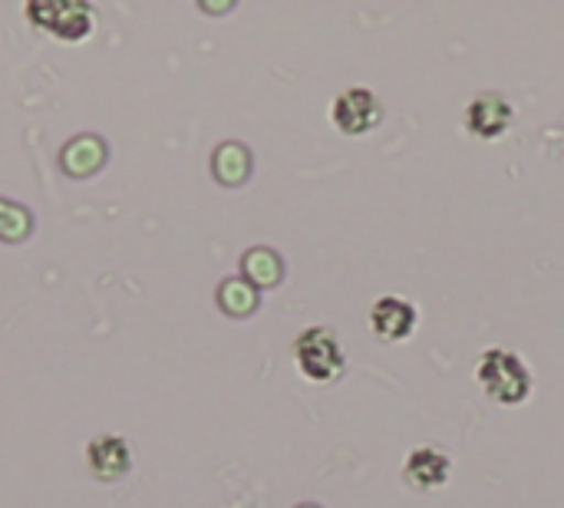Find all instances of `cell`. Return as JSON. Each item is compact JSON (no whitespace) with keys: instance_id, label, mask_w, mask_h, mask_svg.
Returning <instances> with one entry per match:
<instances>
[{"instance_id":"1","label":"cell","mask_w":564,"mask_h":508,"mask_svg":"<svg viewBox=\"0 0 564 508\" xmlns=\"http://www.w3.org/2000/svg\"><path fill=\"white\" fill-rule=\"evenodd\" d=\"M476 380L486 390V397L502 403V407L525 403L532 397V383H535L529 364L516 350H509V347H492V350L479 354Z\"/></svg>"},{"instance_id":"2","label":"cell","mask_w":564,"mask_h":508,"mask_svg":"<svg viewBox=\"0 0 564 508\" xmlns=\"http://www.w3.org/2000/svg\"><path fill=\"white\" fill-rule=\"evenodd\" d=\"M294 364L307 380L330 383V380H337L344 374L347 354H344L340 337L330 327H307L294 341Z\"/></svg>"},{"instance_id":"3","label":"cell","mask_w":564,"mask_h":508,"mask_svg":"<svg viewBox=\"0 0 564 508\" xmlns=\"http://www.w3.org/2000/svg\"><path fill=\"white\" fill-rule=\"evenodd\" d=\"M26 17L36 30L53 33L66 43L86 40L96 26L93 7L79 3V0H33V3H26Z\"/></svg>"},{"instance_id":"4","label":"cell","mask_w":564,"mask_h":508,"mask_svg":"<svg viewBox=\"0 0 564 508\" xmlns=\"http://www.w3.org/2000/svg\"><path fill=\"white\" fill-rule=\"evenodd\" d=\"M383 116L380 99L367 86H350L330 102V119L344 136H364L370 132Z\"/></svg>"},{"instance_id":"5","label":"cell","mask_w":564,"mask_h":508,"mask_svg":"<svg viewBox=\"0 0 564 508\" xmlns=\"http://www.w3.org/2000/svg\"><path fill=\"white\" fill-rule=\"evenodd\" d=\"M512 119H516V109H512V102L502 93H476L466 102V112H463V122H466V129L476 139H499V136H506Z\"/></svg>"},{"instance_id":"6","label":"cell","mask_w":564,"mask_h":508,"mask_svg":"<svg viewBox=\"0 0 564 508\" xmlns=\"http://www.w3.org/2000/svg\"><path fill=\"white\" fill-rule=\"evenodd\" d=\"M370 331L387 344H400L416 331V307L397 294H383L370 307Z\"/></svg>"},{"instance_id":"7","label":"cell","mask_w":564,"mask_h":508,"mask_svg":"<svg viewBox=\"0 0 564 508\" xmlns=\"http://www.w3.org/2000/svg\"><path fill=\"white\" fill-rule=\"evenodd\" d=\"M449 473H453V460L440 446H416L403 463V479L420 493H433L446 486Z\"/></svg>"},{"instance_id":"8","label":"cell","mask_w":564,"mask_h":508,"mask_svg":"<svg viewBox=\"0 0 564 508\" xmlns=\"http://www.w3.org/2000/svg\"><path fill=\"white\" fill-rule=\"evenodd\" d=\"M86 466L96 479L116 483L132 469V453L122 436H96L86 446Z\"/></svg>"},{"instance_id":"9","label":"cell","mask_w":564,"mask_h":508,"mask_svg":"<svg viewBox=\"0 0 564 508\" xmlns=\"http://www.w3.org/2000/svg\"><path fill=\"white\" fill-rule=\"evenodd\" d=\"M241 264H245V274H248V281H251L254 288H271V284H278L281 274H284L281 258H278L271 248H251V251L241 258Z\"/></svg>"},{"instance_id":"10","label":"cell","mask_w":564,"mask_h":508,"mask_svg":"<svg viewBox=\"0 0 564 508\" xmlns=\"http://www.w3.org/2000/svg\"><path fill=\"white\" fill-rule=\"evenodd\" d=\"M218 304L231 314V317H245L258 307V288L248 278H231L221 284L218 291Z\"/></svg>"},{"instance_id":"11","label":"cell","mask_w":564,"mask_h":508,"mask_svg":"<svg viewBox=\"0 0 564 508\" xmlns=\"http://www.w3.org/2000/svg\"><path fill=\"white\" fill-rule=\"evenodd\" d=\"M297 508H321V506H314V502H307V506H297Z\"/></svg>"}]
</instances>
